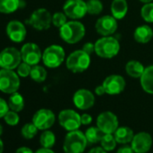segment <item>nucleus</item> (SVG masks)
Returning a JSON list of instances; mask_svg holds the SVG:
<instances>
[{
	"instance_id": "35",
	"label": "nucleus",
	"mask_w": 153,
	"mask_h": 153,
	"mask_svg": "<svg viewBox=\"0 0 153 153\" xmlns=\"http://www.w3.org/2000/svg\"><path fill=\"white\" fill-rule=\"evenodd\" d=\"M17 74L19 75V76H22V78H26V76H30L31 73V69H32V66L29 65L26 62L22 61L20 63V65L17 67Z\"/></svg>"
},
{
	"instance_id": "20",
	"label": "nucleus",
	"mask_w": 153,
	"mask_h": 153,
	"mask_svg": "<svg viewBox=\"0 0 153 153\" xmlns=\"http://www.w3.org/2000/svg\"><path fill=\"white\" fill-rule=\"evenodd\" d=\"M134 40L139 43H148L153 38V30L147 25L137 27L133 33Z\"/></svg>"
},
{
	"instance_id": "10",
	"label": "nucleus",
	"mask_w": 153,
	"mask_h": 153,
	"mask_svg": "<svg viewBox=\"0 0 153 153\" xmlns=\"http://www.w3.org/2000/svg\"><path fill=\"white\" fill-rule=\"evenodd\" d=\"M63 12L72 20L81 19L88 14L87 3L84 0H67L63 5Z\"/></svg>"
},
{
	"instance_id": "25",
	"label": "nucleus",
	"mask_w": 153,
	"mask_h": 153,
	"mask_svg": "<svg viewBox=\"0 0 153 153\" xmlns=\"http://www.w3.org/2000/svg\"><path fill=\"white\" fill-rule=\"evenodd\" d=\"M22 0H0V13L12 14L21 7Z\"/></svg>"
},
{
	"instance_id": "26",
	"label": "nucleus",
	"mask_w": 153,
	"mask_h": 153,
	"mask_svg": "<svg viewBox=\"0 0 153 153\" xmlns=\"http://www.w3.org/2000/svg\"><path fill=\"white\" fill-rule=\"evenodd\" d=\"M85 136L88 140V142L90 144H96L100 142L102 137L104 136V132L97 127V126H91L86 130L84 132Z\"/></svg>"
},
{
	"instance_id": "21",
	"label": "nucleus",
	"mask_w": 153,
	"mask_h": 153,
	"mask_svg": "<svg viewBox=\"0 0 153 153\" xmlns=\"http://www.w3.org/2000/svg\"><path fill=\"white\" fill-rule=\"evenodd\" d=\"M114 135L117 143L123 145V144H129L131 142L134 137V132L128 126H121L117 128Z\"/></svg>"
},
{
	"instance_id": "14",
	"label": "nucleus",
	"mask_w": 153,
	"mask_h": 153,
	"mask_svg": "<svg viewBox=\"0 0 153 153\" xmlns=\"http://www.w3.org/2000/svg\"><path fill=\"white\" fill-rule=\"evenodd\" d=\"M20 51L23 61L31 66L37 65L42 58V52L41 51V49L33 42H27L24 44Z\"/></svg>"
},
{
	"instance_id": "37",
	"label": "nucleus",
	"mask_w": 153,
	"mask_h": 153,
	"mask_svg": "<svg viewBox=\"0 0 153 153\" xmlns=\"http://www.w3.org/2000/svg\"><path fill=\"white\" fill-rule=\"evenodd\" d=\"M82 50L85 52H87L88 55L91 56V54L95 52V43H93V42H86L83 45Z\"/></svg>"
},
{
	"instance_id": "5",
	"label": "nucleus",
	"mask_w": 153,
	"mask_h": 153,
	"mask_svg": "<svg viewBox=\"0 0 153 153\" xmlns=\"http://www.w3.org/2000/svg\"><path fill=\"white\" fill-rule=\"evenodd\" d=\"M20 88L19 75L13 69H0V91L6 94L17 92Z\"/></svg>"
},
{
	"instance_id": "18",
	"label": "nucleus",
	"mask_w": 153,
	"mask_h": 153,
	"mask_svg": "<svg viewBox=\"0 0 153 153\" xmlns=\"http://www.w3.org/2000/svg\"><path fill=\"white\" fill-rule=\"evenodd\" d=\"M26 28L18 20H12L7 25V34L14 42H22L26 37Z\"/></svg>"
},
{
	"instance_id": "42",
	"label": "nucleus",
	"mask_w": 153,
	"mask_h": 153,
	"mask_svg": "<svg viewBox=\"0 0 153 153\" xmlns=\"http://www.w3.org/2000/svg\"><path fill=\"white\" fill-rule=\"evenodd\" d=\"M88 153H108L105 149H104L102 147H95L92 148Z\"/></svg>"
},
{
	"instance_id": "15",
	"label": "nucleus",
	"mask_w": 153,
	"mask_h": 153,
	"mask_svg": "<svg viewBox=\"0 0 153 153\" xmlns=\"http://www.w3.org/2000/svg\"><path fill=\"white\" fill-rule=\"evenodd\" d=\"M153 140L151 135L147 131H140L134 134L131 146L134 153H147L152 147Z\"/></svg>"
},
{
	"instance_id": "19",
	"label": "nucleus",
	"mask_w": 153,
	"mask_h": 153,
	"mask_svg": "<svg viewBox=\"0 0 153 153\" xmlns=\"http://www.w3.org/2000/svg\"><path fill=\"white\" fill-rule=\"evenodd\" d=\"M140 79L142 89L146 93L153 95V65H149L145 68L144 72Z\"/></svg>"
},
{
	"instance_id": "40",
	"label": "nucleus",
	"mask_w": 153,
	"mask_h": 153,
	"mask_svg": "<svg viewBox=\"0 0 153 153\" xmlns=\"http://www.w3.org/2000/svg\"><path fill=\"white\" fill-rule=\"evenodd\" d=\"M16 153H34L32 149H30L29 147H25V146H23V147H20L18 148L16 150Z\"/></svg>"
},
{
	"instance_id": "4",
	"label": "nucleus",
	"mask_w": 153,
	"mask_h": 153,
	"mask_svg": "<svg viewBox=\"0 0 153 153\" xmlns=\"http://www.w3.org/2000/svg\"><path fill=\"white\" fill-rule=\"evenodd\" d=\"M90 62V55L83 50H76L68 56L66 59V66L68 69L73 73H82L88 68Z\"/></svg>"
},
{
	"instance_id": "43",
	"label": "nucleus",
	"mask_w": 153,
	"mask_h": 153,
	"mask_svg": "<svg viewBox=\"0 0 153 153\" xmlns=\"http://www.w3.org/2000/svg\"><path fill=\"white\" fill-rule=\"evenodd\" d=\"M34 153H55L51 149H48V148H43V147H42V148H40V149H38Z\"/></svg>"
},
{
	"instance_id": "41",
	"label": "nucleus",
	"mask_w": 153,
	"mask_h": 153,
	"mask_svg": "<svg viewBox=\"0 0 153 153\" xmlns=\"http://www.w3.org/2000/svg\"><path fill=\"white\" fill-rule=\"evenodd\" d=\"M95 93H96V95H97V96H104L105 94H106L105 93V88L103 87V85H100V86H97V88H96V89H95Z\"/></svg>"
},
{
	"instance_id": "38",
	"label": "nucleus",
	"mask_w": 153,
	"mask_h": 153,
	"mask_svg": "<svg viewBox=\"0 0 153 153\" xmlns=\"http://www.w3.org/2000/svg\"><path fill=\"white\" fill-rule=\"evenodd\" d=\"M80 118H81L82 125H89L93 122V118L89 114H83L80 115Z\"/></svg>"
},
{
	"instance_id": "32",
	"label": "nucleus",
	"mask_w": 153,
	"mask_h": 153,
	"mask_svg": "<svg viewBox=\"0 0 153 153\" xmlns=\"http://www.w3.org/2000/svg\"><path fill=\"white\" fill-rule=\"evenodd\" d=\"M140 16L147 23H153V3H147L141 7Z\"/></svg>"
},
{
	"instance_id": "27",
	"label": "nucleus",
	"mask_w": 153,
	"mask_h": 153,
	"mask_svg": "<svg viewBox=\"0 0 153 153\" xmlns=\"http://www.w3.org/2000/svg\"><path fill=\"white\" fill-rule=\"evenodd\" d=\"M30 76L33 81L37 83H42L47 79V71L42 66H40L37 64V65L32 66Z\"/></svg>"
},
{
	"instance_id": "17",
	"label": "nucleus",
	"mask_w": 153,
	"mask_h": 153,
	"mask_svg": "<svg viewBox=\"0 0 153 153\" xmlns=\"http://www.w3.org/2000/svg\"><path fill=\"white\" fill-rule=\"evenodd\" d=\"M96 30L102 36H111L117 30V20L113 16H104L97 19Z\"/></svg>"
},
{
	"instance_id": "34",
	"label": "nucleus",
	"mask_w": 153,
	"mask_h": 153,
	"mask_svg": "<svg viewBox=\"0 0 153 153\" xmlns=\"http://www.w3.org/2000/svg\"><path fill=\"white\" fill-rule=\"evenodd\" d=\"M67 18L68 17L64 14V12H56L52 15V25L55 27L60 28L68 22Z\"/></svg>"
},
{
	"instance_id": "3",
	"label": "nucleus",
	"mask_w": 153,
	"mask_h": 153,
	"mask_svg": "<svg viewBox=\"0 0 153 153\" xmlns=\"http://www.w3.org/2000/svg\"><path fill=\"white\" fill-rule=\"evenodd\" d=\"M120 51L118 40L112 36H104L95 42V52L104 59H112Z\"/></svg>"
},
{
	"instance_id": "30",
	"label": "nucleus",
	"mask_w": 153,
	"mask_h": 153,
	"mask_svg": "<svg viewBox=\"0 0 153 153\" xmlns=\"http://www.w3.org/2000/svg\"><path fill=\"white\" fill-rule=\"evenodd\" d=\"M38 131H39V129L32 122V123H25L22 127V129H21V134H22V136L25 139H26V140H32V139H33L36 136Z\"/></svg>"
},
{
	"instance_id": "12",
	"label": "nucleus",
	"mask_w": 153,
	"mask_h": 153,
	"mask_svg": "<svg viewBox=\"0 0 153 153\" xmlns=\"http://www.w3.org/2000/svg\"><path fill=\"white\" fill-rule=\"evenodd\" d=\"M55 120H56L55 114L51 110L42 108L35 112V114L33 116L32 122L35 124V126L39 130L45 131V130H49L51 127L53 126Z\"/></svg>"
},
{
	"instance_id": "8",
	"label": "nucleus",
	"mask_w": 153,
	"mask_h": 153,
	"mask_svg": "<svg viewBox=\"0 0 153 153\" xmlns=\"http://www.w3.org/2000/svg\"><path fill=\"white\" fill-rule=\"evenodd\" d=\"M23 61L21 51L15 47H7L0 52V68L16 69Z\"/></svg>"
},
{
	"instance_id": "29",
	"label": "nucleus",
	"mask_w": 153,
	"mask_h": 153,
	"mask_svg": "<svg viewBox=\"0 0 153 153\" xmlns=\"http://www.w3.org/2000/svg\"><path fill=\"white\" fill-rule=\"evenodd\" d=\"M100 144L104 149H105L107 152H109V151H113L116 148L117 141H116L114 134L105 133L100 140Z\"/></svg>"
},
{
	"instance_id": "28",
	"label": "nucleus",
	"mask_w": 153,
	"mask_h": 153,
	"mask_svg": "<svg viewBox=\"0 0 153 153\" xmlns=\"http://www.w3.org/2000/svg\"><path fill=\"white\" fill-rule=\"evenodd\" d=\"M56 143V136L53 131L45 130L40 136V144L43 148L51 149Z\"/></svg>"
},
{
	"instance_id": "22",
	"label": "nucleus",
	"mask_w": 153,
	"mask_h": 153,
	"mask_svg": "<svg viewBox=\"0 0 153 153\" xmlns=\"http://www.w3.org/2000/svg\"><path fill=\"white\" fill-rule=\"evenodd\" d=\"M128 12V4L126 0H114L111 5L112 16L116 20H121L125 17Z\"/></svg>"
},
{
	"instance_id": "44",
	"label": "nucleus",
	"mask_w": 153,
	"mask_h": 153,
	"mask_svg": "<svg viewBox=\"0 0 153 153\" xmlns=\"http://www.w3.org/2000/svg\"><path fill=\"white\" fill-rule=\"evenodd\" d=\"M3 151H4V142L1 140V138H0V153H3Z\"/></svg>"
},
{
	"instance_id": "1",
	"label": "nucleus",
	"mask_w": 153,
	"mask_h": 153,
	"mask_svg": "<svg viewBox=\"0 0 153 153\" xmlns=\"http://www.w3.org/2000/svg\"><path fill=\"white\" fill-rule=\"evenodd\" d=\"M85 133L79 130L68 131L63 141L64 153H84L88 145Z\"/></svg>"
},
{
	"instance_id": "24",
	"label": "nucleus",
	"mask_w": 153,
	"mask_h": 153,
	"mask_svg": "<svg viewBox=\"0 0 153 153\" xmlns=\"http://www.w3.org/2000/svg\"><path fill=\"white\" fill-rule=\"evenodd\" d=\"M7 103L9 105V109L17 113L21 112L25 107V99L23 96L18 92L11 94Z\"/></svg>"
},
{
	"instance_id": "36",
	"label": "nucleus",
	"mask_w": 153,
	"mask_h": 153,
	"mask_svg": "<svg viewBox=\"0 0 153 153\" xmlns=\"http://www.w3.org/2000/svg\"><path fill=\"white\" fill-rule=\"evenodd\" d=\"M9 105H8V103L0 97V118H4V116L7 114V113L9 111Z\"/></svg>"
},
{
	"instance_id": "9",
	"label": "nucleus",
	"mask_w": 153,
	"mask_h": 153,
	"mask_svg": "<svg viewBox=\"0 0 153 153\" xmlns=\"http://www.w3.org/2000/svg\"><path fill=\"white\" fill-rule=\"evenodd\" d=\"M59 123L66 131L79 130L81 124L80 114L72 109H64L59 114Z\"/></svg>"
},
{
	"instance_id": "16",
	"label": "nucleus",
	"mask_w": 153,
	"mask_h": 153,
	"mask_svg": "<svg viewBox=\"0 0 153 153\" xmlns=\"http://www.w3.org/2000/svg\"><path fill=\"white\" fill-rule=\"evenodd\" d=\"M105 93L110 96H115L121 94L126 86L125 79L120 75H110L103 82Z\"/></svg>"
},
{
	"instance_id": "6",
	"label": "nucleus",
	"mask_w": 153,
	"mask_h": 153,
	"mask_svg": "<svg viewBox=\"0 0 153 153\" xmlns=\"http://www.w3.org/2000/svg\"><path fill=\"white\" fill-rule=\"evenodd\" d=\"M42 60L43 64L50 68H56L59 67L65 60L64 49L56 44L47 47L42 52Z\"/></svg>"
},
{
	"instance_id": "2",
	"label": "nucleus",
	"mask_w": 153,
	"mask_h": 153,
	"mask_svg": "<svg viewBox=\"0 0 153 153\" xmlns=\"http://www.w3.org/2000/svg\"><path fill=\"white\" fill-rule=\"evenodd\" d=\"M86 34L84 25L76 20L67 22L59 28L60 38L68 44H74L80 42Z\"/></svg>"
},
{
	"instance_id": "46",
	"label": "nucleus",
	"mask_w": 153,
	"mask_h": 153,
	"mask_svg": "<svg viewBox=\"0 0 153 153\" xmlns=\"http://www.w3.org/2000/svg\"><path fill=\"white\" fill-rule=\"evenodd\" d=\"M3 131H4V129H3V126L2 124H0V136L3 134Z\"/></svg>"
},
{
	"instance_id": "39",
	"label": "nucleus",
	"mask_w": 153,
	"mask_h": 153,
	"mask_svg": "<svg viewBox=\"0 0 153 153\" xmlns=\"http://www.w3.org/2000/svg\"><path fill=\"white\" fill-rule=\"evenodd\" d=\"M116 153H134L131 146L128 144H123L116 151Z\"/></svg>"
},
{
	"instance_id": "31",
	"label": "nucleus",
	"mask_w": 153,
	"mask_h": 153,
	"mask_svg": "<svg viewBox=\"0 0 153 153\" xmlns=\"http://www.w3.org/2000/svg\"><path fill=\"white\" fill-rule=\"evenodd\" d=\"M86 3H87L88 14L91 16H97L102 13L104 7L100 0H88Z\"/></svg>"
},
{
	"instance_id": "11",
	"label": "nucleus",
	"mask_w": 153,
	"mask_h": 153,
	"mask_svg": "<svg viewBox=\"0 0 153 153\" xmlns=\"http://www.w3.org/2000/svg\"><path fill=\"white\" fill-rule=\"evenodd\" d=\"M97 126L104 133L114 134L119 127L118 117L113 112H103L97 118Z\"/></svg>"
},
{
	"instance_id": "23",
	"label": "nucleus",
	"mask_w": 153,
	"mask_h": 153,
	"mask_svg": "<svg viewBox=\"0 0 153 153\" xmlns=\"http://www.w3.org/2000/svg\"><path fill=\"white\" fill-rule=\"evenodd\" d=\"M144 66L138 60H130L125 66L126 73L133 79L140 78L144 72Z\"/></svg>"
},
{
	"instance_id": "45",
	"label": "nucleus",
	"mask_w": 153,
	"mask_h": 153,
	"mask_svg": "<svg viewBox=\"0 0 153 153\" xmlns=\"http://www.w3.org/2000/svg\"><path fill=\"white\" fill-rule=\"evenodd\" d=\"M140 1L141 3H143V4H147V3H150V2H152L153 0H140Z\"/></svg>"
},
{
	"instance_id": "33",
	"label": "nucleus",
	"mask_w": 153,
	"mask_h": 153,
	"mask_svg": "<svg viewBox=\"0 0 153 153\" xmlns=\"http://www.w3.org/2000/svg\"><path fill=\"white\" fill-rule=\"evenodd\" d=\"M4 120L7 124L10 125V126H16L20 122V116L17 112L9 110L7 113V114L4 116Z\"/></svg>"
},
{
	"instance_id": "7",
	"label": "nucleus",
	"mask_w": 153,
	"mask_h": 153,
	"mask_svg": "<svg viewBox=\"0 0 153 153\" xmlns=\"http://www.w3.org/2000/svg\"><path fill=\"white\" fill-rule=\"evenodd\" d=\"M37 31L48 30L52 24V16L45 8H39L33 12L30 18L25 22Z\"/></svg>"
},
{
	"instance_id": "13",
	"label": "nucleus",
	"mask_w": 153,
	"mask_h": 153,
	"mask_svg": "<svg viewBox=\"0 0 153 153\" xmlns=\"http://www.w3.org/2000/svg\"><path fill=\"white\" fill-rule=\"evenodd\" d=\"M95 102V95L90 90L85 88L76 90L73 95V103L75 106L82 111L88 110L91 107H93Z\"/></svg>"
}]
</instances>
